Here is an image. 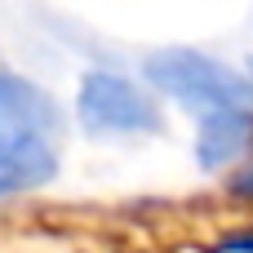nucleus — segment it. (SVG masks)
<instances>
[{
  "instance_id": "obj_3",
  "label": "nucleus",
  "mask_w": 253,
  "mask_h": 253,
  "mask_svg": "<svg viewBox=\"0 0 253 253\" xmlns=\"http://www.w3.org/2000/svg\"><path fill=\"white\" fill-rule=\"evenodd\" d=\"M58 107L44 89L0 71V156H53Z\"/></svg>"
},
{
  "instance_id": "obj_5",
  "label": "nucleus",
  "mask_w": 253,
  "mask_h": 253,
  "mask_svg": "<svg viewBox=\"0 0 253 253\" xmlns=\"http://www.w3.org/2000/svg\"><path fill=\"white\" fill-rule=\"evenodd\" d=\"M227 249H236V253H253V236H245V240H231Z\"/></svg>"
},
{
  "instance_id": "obj_1",
  "label": "nucleus",
  "mask_w": 253,
  "mask_h": 253,
  "mask_svg": "<svg viewBox=\"0 0 253 253\" xmlns=\"http://www.w3.org/2000/svg\"><path fill=\"white\" fill-rule=\"evenodd\" d=\"M147 80L178 98L182 107L200 111V116H218V111H253V80L231 71L218 58H205L196 49H156L147 58Z\"/></svg>"
},
{
  "instance_id": "obj_2",
  "label": "nucleus",
  "mask_w": 253,
  "mask_h": 253,
  "mask_svg": "<svg viewBox=\"0 0 253 253\" xmlns=\"http://www.w3.org/2000/svg\"><path fill=\"white\" fill-rule=\"evenodd\" d=\"M76 116L89 133H156L160 111L156 102L116 71H89L76 98Z\"/></svg>"
},
{
  "instance_id": "obj_4",
  "label": "nucleus",
  "mask_w": 253,
  "mask_h": 253,
  "mask_svg": "<svg viewBox=\"0 0 253 253\" xmlns=\"http://www.w3.org/2000/svg\"><path fill=\"white\" fill-rule=\"evenodd\" d=\"M253 133V111H218V116H205L200 120V142H196V156L205 169H218L227 160H236L245 147H249Z\"/></svg>"
}]
</instances>
